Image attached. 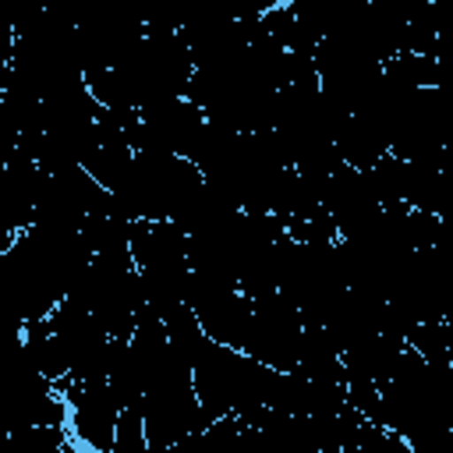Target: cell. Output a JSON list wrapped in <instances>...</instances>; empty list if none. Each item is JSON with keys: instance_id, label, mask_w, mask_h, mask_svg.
<instances>
[{"instance_id": "6da1fadb", "label": "cell", "mask_w": 453, "mask_h": 453, "mask_svg": "<svg viewBox=\"0 0 453 453\" xmlns=\"http://www.w3.org/2000/svg\"><path fill=\"white\" fill-rule=\"evenodd\" d=\"M53 389L67 403V439L88 453H113L120 403L106 386V379H85V382L64 379Z\"/></svg>"}, {"instance_id": "7a4b0ae2", "label": "cell", "mask_w": 453, "mask_h": 453, "mask_svg": "<svg viewBox=\"0 0 453 453\" xmlns=\"http://www.w3.org/2000/svg\"><path fill=\"white\" fill-rule=\"evenodd\" d=\"M57 453H88V449H81L78 442H71V439H67V442H64V446H60Z\"/></svg>"}]
</instances>
